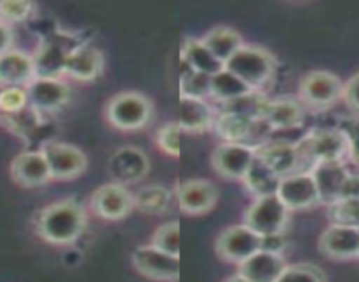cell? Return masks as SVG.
<instances>
[{"label": "cell", "instance_id": "4316f807", "mask_svg": "<svg viewBox=\"0 0 359 282\" xmlns=\"http://www.w3.org/2000/svg\"><path fill=\"white\" fill-rule=\"evenodd\" d=\"M245 187L259 198V196H269L277 194L278 184H280V177L275 173L261 157L255 156V159L252 161L250 168H248L247 175L243 177Z\"/></svg>", "mask_w": 359, "mask_h": 282}, {"label": "cell", "instance_id": "4fadbf2b", "mask_svg": "<svg viewBox=\"0 0 359 282\" xmlns=\"http://www.w3.org/2000/svg\"><path fill=\"white\" fill-rule=\"evenodd\" d=\"M176 203L185 214H206L215 206L219 191L210 180L203 178H191L180 182L175 189Z\"/></svg>", "mask_w": 359, "mask_h": 282}, {"label": "cell", "instance_id": "603a6c76", "mask_svg": "<svg viewBox=\"0 0 359 282\" xmlns=\"http://www.w3.org/2000/svg\"><path fill=\"white\" fill-rule=\"evenodd\" d=\"M109 168L116 184L126 185L141 180L148 173V161L141 150L122 149L113 156Z\"/></svg>", "mask_w": 359, "mask_h": 282}, {"label": "cell", "instance_id": "ee69618b", "mask_svg": "<svg viewBox=\"0 0 359 282\" xmlns=\"http://www.w3.org/2000/svg\"><path fill=\"white\" fill-rule=\"evenodd\" d=\"M226 282H248V281H247V278L243 277V275L236 274V275H233V277H229V278H227Z\"/></svg>", "mask_w": 359, "mask_h": 282}, {"label": "cell", "instance_id": "f6af8a7d", "mask_svg": "<svg viewBox=\"0 0 359 282\" xmlns=\"http://www.w3.org/2000/svg\"><path fill=\"white\" fill-rule=\"evenodd\" d=\"M2 90H4V85L0 83V92H2Z\"/></svg>", "mask_w": 359, "mask_h": 282}, {"label": "cell", "instance_id": "7402d4cb", "mask_svg": "<svg viewBox=\"0 0 359 282\" xmlns=\"http://www.w3.org/2000/svg\"><path fill=\"white\" fill-rule=\"evenodd\" d=\"M262 120L268 123L271 133L298 129L303 122V106L292 98H280L275 101L268 99Z\"/></svg>", "mask_w": 359, "mask_h": 282}, {"label": "cell", "instance_id": "5b68a950", "mask_svg": "<svg viewBox=\"0 0 359 282\" xmlns=\"http://www.w3.org/2000/svg\"><path fill=\"white\" fill-rule=\"evenodd\" d=\"M106 115L116 129H143L151 119V102L140 92H122L108 102Z\"/></svg>", "mask_w": 359, "mask_h": 282}, {"label": "cell", "instance_id": "7bdbcfd3", "mask_svg": "<svg viewBox=\"0 0 359 282\" xmlns=\"http://www.w3.org/2000/svg\"><path fill=\"white\" fill-rule=\"evenodd\" d=\"M13 44V32L9 29L8 23H4L0 20V55H4L6 51L11 50Z\"/></svg>", "mask_w": 359, "mask_h": 282}, {"label": "cell", "instance_id": "277c9868", "mask_svg": "<svg viewBox=\"0 0 359 282\" xmlns=\"http://www.w3.org/2000/svg\"><path fill=\"white\" fill-rule=\"evenodd\" d=\"M289 219L287 206L277 194L259 196L245 212V224L259 236L280 235Z\"/></svg>", "mask_w": 359, "mask_h": 282}, {"label": "cell", "instance_id": "8fae6325", "mask_svg": "<svg viewBox=\"0 0 359 282\" xmlns=\"http://www.w3.org/2000/svg\"><path fill=\"white\" fill-rule=\"evenodd\" d=\"M257 152L247 143H226L219 145L212 156L217 173L229 180H243Z\"/></svg>", "mask_w": 359, "mask_h": 282}, {"label": "cell", "instance_id": "52a82bcc", "mask_svg": "<svg viewBox=\"0 0 359 282\" xmlns=\"http://www.w3.org/2000/svg\"><path fill=\"white\" fill-rule=\"evenodd\" d=\"M344 94V83L330 71H312L299 83L302 102L312 108L323 109L334 105Z\"/></svg>", "mask_w": 359, "mask_h": 282}, {"label": "cell", "instance_id": "d6a6232c", "mask_svg": "<svg viewBox=\"0 0 359 282\" xmlns=\"http://www.w3.org/2000/svg\"><path fill=\"white\" fill-rule=\"evenodd\" d=\"M180 98L199 101L212 98V76L187 69L180 78Z\"/></svg>", "mask_w": 359, "mask_h": 282}, {"label": "cell", "instance_id": "d6986e66", "mask_svg": "<svg viewBox=\"0 0 359 282\" xmlns=\"http://www.w3.org/2000/svg\"><path fill=\"white\" fill-rule=\"evenodd\" d=\"M285 267L287 264L282 254L261 249L240 263L238 274L243 275L248 282H277Z\"/></svg>", "mask_w": 359, "mask_h": 282}, {"label": "cell", "instance_id": "74e56055", "mask_svg": "<svg viewBox=\"0 0 359 282\" xmlns=\"http://www.w3.org/2000/svg\"><path fill=\"white\" fill-rule=\"evenodd\" d=\"M182 134H184V129L180 127L178 122L165 123L157 133L158 147L171 157H178L182 152Z\"/></svg>", "mask_w": 359, "mask_h": 282}, {"label": "cell", "instance_id": "8d00e7d4", "mask_svg": "<svg viewBox=\"0 0 359 282\" xmlns=\"http://www.w3.org/2000/svg\"><path fill=\"white\" fill-rule=\"evenodd\" d=\"M277 282H326V275L313 264L299 263L285 267Z\"/></svg>", "mask_w": 359, "mask_h": 282}, {"label": "cell", "instance_id": "e575fe53", "mask_svg": "<svg viewBox=\"0 0 359 282\" xmlns=\"http://www.w3.org/2000/svg\"><path fill=\"white\" fill-rule=\"evenodd\" d=\"M331 224L359 228V198H341L330 205Z\"/></svg>", "mask_w": 359, "mask_h": 282}, {"label": "cell", "instance_id": "2e32d148", "mask_svg": "<svg viewBox=\"0 0 359 282\" xmlns=\"http://www.w3.org/2000/svg\"><path fill=\"white\" fill-rule=\"evenodd\" d=\"M29 105L39 113H51L69 101V87L58 78H34L27 85Z\"/></svg>", "mask_w": 359, "mask_h": 282}, {"label": "cell", "instance_id": "ab89813d", "mask_svg": "<svg viewBox=\"0 0 359 282\" xmlns=\"http://www.w3.org/2000/svg\"><path fill=\"white\" fill-rule=\"evenodd\" d=\"M34 11L32 2L25 0H2L0 2V20L4 23L25 22Z\"/></svg>", "mask_w": 359, "mask_h": 282}, {"label": "cell", "instance_id": "30bf717a", "mask_svg": "<svg viewBox=\"0 0 359 282\" xmlns=\"http://www.w3.org/2000/svg\"><path fill=\"white\" fill-rule=\"evenodd\" d=\"M133 263L144 277L161 282H176L180 275L178 256L164 253L150 243L137 247L133 254Z\"/></svg>", "mask_w": 359, "mask_h": 282}, {"label": "cell", "instance_id": "f35d334b", "mask_svg": "<svg viewBox=\"0 0 359 282\" xmlns=\"http://www.w3.org/2000/svg\"><path fill=\"white\" fill-rule=\"evenodd\" d=\"M27 106L30 105L25 87H4L0 92V115L22 112Z\"/></svg>", "mask_w": 359, "mask_h": 282}, {"label": "cell", "instance_id": "e0dca14e", "mask_svg": "<svg viewBox=\"0 0 359 282\" xmlns=\"http://www.w3.org/2000/svg\"><path fill=\"white\" fill-rule=\"evenodd\" d=\"M11 178L22 187H41L51 180L50 168L41 150L22 152L13 159Z\"/></svg>", "mask_w": 359, "mask_h": 282}, {"label": "cell", "instance_id": "9c48e42d", "mask_svg": "<svg viewBox=\"0 0 359 282\" xmlns=\"http://www.w3.org/2000/svg\"><path fill=\"white\" fill-rule=\"evenodd\" d=\"M277 196L287 210H305L319 205L320 196L312 171H298L280 178Z\"/></svg>", "mask_w": 359, "mask_h": 282}, {"label": "cell", "instance_id": "ac0fdd59", "mask_svg": "<svg viewBox=\"0 0 359 282\" xmlns=\"http://www.w3.org/2000/svg\"><path fill=\"white\" fill-rule=\"evenodd\" d=\"M102 69H104V58L101 51L88 44H79L69 51L64 74L78 81H92L101 76Z\"/></svg>", "mask_w": 359, "mask_h": 282}, {"label": "cell", "instance_id": "cb8c5ba5", "mask_svg": "<svg viewBox=\"0 0 359 282\" xmlns=\"http://www.w3.org/2000/svg\"><path fill=\"white\" fill-rule=\"evenodd\" d=\"M180 55L184 58L185 64L189 65V69L192 71H198V73L208 74V76H215L217 73H220L224 69V64L208 50L203 39H196L191 37L184 43Z\"/></svg>", "mask_w": 359, "mask_h": 282}, {"label": "cell", "instance_id": "4dcf8cb0", "mask_svg": "<svg viewBox=\"0 0 359 282\" xmlns=\"http://www.w3.org/2000/svg\"><path fill=\"white\" fill-rule=\"evenodd\" d=\"M252 92V88L247 83L229 73L227 69H222L220 73L212 76V98L219 99L220 102L233 101V99L241 98V95Z\"/></svg>", "mask_w": 359, "mask_h": 282}, {"label": "cell", "instance_id": "9a60e30c", "mask_svg": "<svg viewBox=\"0 0 359 282\" xmlns=\"http://www.w3.org/2000/svg\"><path fill=\"white\" fill-rule=\"evenodd\" d=\"M255 152H257V157H261L280 178L298 173V171H305L298 145L285 143V141L268 140L259 149H255Z\"/></svg>", "mask_w": 359, "mask_h": 282}, {"label": "cell", "instance_id": "f546056e", "mask_svg": "<svg viewBox=\"0 0 359 282\" xmlns=\"http://www.w3.org/2000/svg\"><path fill=\"white\" fill-rule=\"evenodd\" d=\"M171 192L162 185H148L134 194V208L148 215H161L169 208Z\"/></svg>", "mask_w": 359, "mask_h": 282}, {"label": "cell", "instance_id": "44dd1931", "mask_svg": "<svg viewBox=\"0 0 359 282\" xmlns=\"http://www.w3.org/2000/svg\"><path fill=\"white\" fill-rule=\"evenodd\" d=\"M36 78L34 58L18 50L0 55V83L4 87H27Z\"/></svg>", "mask_w": 359, "mask_h": 282}, {"label": "cell", "instance_id": "ffe728a7", "mask_svg": "<svg viewBox=\"0 0 359 282\" xmlns=\"http://www.w3.org/2000/svg\"><path fill=\"white\" fill-rule=\"evenodd\" d=\"M313 180L319 189L320 203L331 205L333 201L341 198L345 182L348 178V170L344 166V161H334V163H319L312 170Z\"/></svg>", "mask_w": 359, "mask_h": 282}, {"label": "cell", "instance_id": "836d02e7", "mask_svg": "<svg viewBox=\"0 0 359 282\" xmlns=\"http://www.w3.org/2000/svg\"><path fill=\"white\" fill-rule=\"evenodd\" d=\"M0 120H2V123H4L11 133H15L16 136H22L27 140V137L39 127V112H36L32 106H27L22 112L9 113V115H0Z\"/></svg>", "mask_w": 359, "mask_h": 282}, {"label": "cell", "instance_id": "7a4b0ae2", "mask_svg": "<svg viewBox=\"0 0 359 282\" xmlns=\"http://www.w3.org/2000/svg\"><path fill=\"white\" fill-rule=\"evenodd\" d=\"M224 69L240 78L252 90H259L262 85L269 81L277 69V58L268 50L259 46L243 44L229 60L224 64Z\"/></svg>", "mask_w": 359, "mask_h": 282}, {"label": "cell", "instance_id": "3957f363", "mask_svg": "<svg viewBox=\"0 0 359 282\" xmlns=\"http://www.w3.org/2000/svg\"><path fill=\"white\" fill-rule=\"evenodd\" d=\"M299 156H302L303 170H313L319 163H334L344 161L347 156V136L344 130L338 129H323L312 130L303 136L298 143Z\"/></svg>", "mask_w": 359, "mask_h": 282}, {"label": "cell", "instance_id": "7c38bea8", "mask_svg": "<svg viewBox=\"0 0 359 282\" xmlns=\"http://www.w3.org/2000/svg\"><path fill=\"white\" fill-rule=\"evenodd\" d=\"M92 208L95 214L108 221H120L134 208V194L122 184H104L92 194Z\"/></svg>", "mask_w": 359, "mask_h": 282}, {"label": "cell", "instance_id": "b9f144b4", "mask_svg": "<svg viewBox=\"0 0 359 282\" xmlns=\"http://www.w3.org/2000/svg\"><path fill=\"white\" fill-rule=\"evenodd\" d=\"M341 99L352 112L359 113V73H355L351 80L345 81Z\"/></svg>", "mask_w": 359, "mask_h": 282}, {"label": "cell", "instance_id": "d4e9b609", "mask_svg": "<svg viewBox=\"0 0 359 282\" xmlns=\"http://www.w3.org/2000/svg\"><path fill=\"white\" fill-rule=\"evenodd\" d=\"M72 48L65 50L60 43L46 41L37 48L34 55V67H36V78H58L64 73L65 60Z\"/></svg>", "mask_w": 359, "mask_h": 282}, {"label": "cell", "instance_id": "6da1fadb", "mask_svg": "<svg viewBox=\"0 0 359 282\" xmlns=\"http://www.w3.org/2000/svg\"><path fill=\"white\" fill-rule=\"evenodd\" d=\"M85 210L74 199L51 203L41 210L36 219L39 236L53 246H69L76 242L85 229Z\"/></svg>", "mask_w": 359, "mask_h": 282}, {"label": "cell", "instance_id": "1f68e13d", "mask_svg": "<svg viewBox=\"0 0 359 282\" xmlns=\"http://www.w3.org/2000/svg\"><path fill=\"white\" fill-rule=\"evenodd\" d=\"M266 102H268V99L261 92L252 90L248 94L241 95V98L233 99V101L222 102V112L236 113V115H241L250 120H261Z\"/></svg>", "mask_w": 359, "mask_h": 282}, {"label": "cell", "instance_id": "83f0119b", "mask_svg": "<svg viewBox=\"0 0 359 282\" xmlns=\"http://www.w3.org/2000/svg\"><path fill=\"white\" fill-rule=\"evenodd\" d=\"M180 127L191 133H201L210 129L213 123L212 108L208 101H199V99H182L180 98Z\"/></svg>", "mask_w": 359, "mask_h": 282}, {"label": "cell", "instance_id": "484cf974", "mask_svg": "<svg viewBox=\"0 0 359 282\" xmlns=\"http://www.w3.org/2000/svg\"><path fill=\"white\" fill-rule=\"evenodd\" d=\"M255 120L245 119L236 113L220 112L219 116L213 120L217 134L226 143H247L252 147V134H254Z\"/></svg>", "mask_w": 359, "mask_h": 282}, {"label": "cell", "instance_id": "ba28073f", "mask_svg": "<svg viewBox=\"0 0 359 282\" xmlns=\"http://www.w3.org/2000/svg\"><path fill=\"white\" fill-rule=\"evenodd\" d=\"M262 249V236L252 231L247 224L229 226L217 239V253L231 263H243L245 260Z\"/></svg>", "mask_w": 359, "mask_h": 282}, {"label": "cell", "instance_id": "5bb4252c", "mask_svg": "<svg viewBox=\"0 0 359 282\" xmlns=\"http://www.w3.org/2000/svg\"><path fill=\"white\" fill-rule=\"evenodd\" d=\"M319 249L331 260L359 257V228L331 224L320 235Z\"/></svg>", "mask_w": 359, "mask_h": 282}, {"label": "cell", "instance_id": "60d3db41", "mask_svg": "<svg viewBox=\"0 0 359 282\" xmlns=\"http://www.w3.org/2000/svg\"><path fill=\"white\" fill-rule=\"evenodd\" d=\"M347 136V156L355 166L359 168V120H354L347 126V129H341Z\"/></svg>", "mask_w": 359, "mask_h": 282}, {"label": "cell", "instance_id": "f1b7e54d", "mask_svg": "<svg viewBox=\"0 0 359 282\" xmlns=\"http://www.w3.org/2000/svg\"><path fill=\"white\" fill-rule=\"evenodd\" d=\"M203 43L208 46V50L219 58L222 64H226L241 46H243V39L240 34L231 27H215L210 30L205 37Z\"/></svg>", "mask_w": 359, "mask_h": 282}, {"label": "cell", "instance_id": "8992f818", "mask_svg": "<svg viewBox=\"0 0 359 282\" xmlns=\"http://www.w3.org/2000/svg\"><path fill=\"white\" fill-rule=\"evenodd\" d=\"M41 152L50 168L51 178L55 180H71L86 170V156L81 149L71 143L48 141L41 147Z\"/></svg>", "mask_w": 359, "mask_h": 282}, {"label": "cell", "instance_id": "d590c367", "mask_svg": "<svg viewBox=\"0 0 359 282\" xmlns=\"http://www.w3.org/2000/svg\"><path fill=\"white\" fill-rule=\"evenodd\" d=\"M151 246L171 256H178L180 253V229L178 222L171 221L165 224L158 226L155 233L151 235Z\"/></svg>", "mask_w": 359, "mask_h": 282}]
</instances>
